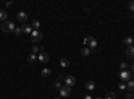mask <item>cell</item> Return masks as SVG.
Listing matches in <instances>:
<instances>
[{"label":"cell","mask_w":134,"mask_h":99,"mask_svg":"<svg viewBox=\"0 0 134 99\" xmlns=\"http://www.w3.org/2000/svg\"><path fill=\"white\" fill-rule=\"evenodd\" d=\"M119 79H121V80H124V82H129V80H131V72H130V70L121 71V72H119Z\"/></svg>","instance_id":"277c9868"},{"label":"cell","mask_w":134,"mask_h":99,"mask_svg":"<svg viewBox=\"0 0 134 99\" xmlns=\"http://www.w3.org/2000/svg\"><path fill=\"white\" fill-rule=\"evenodd\" d=\"M126 89H127L130 92H134V80H129V82H127Z\"/></svg>","instance_id":"2e32d148"},{"label":"cell","mask_w":134,"mask_h":99,"mask_svg":"<svg viewBox=\"0 0 134 99\" xmlns=\"http://www.w3.org/2000/svg\"><path fill=\"white\" fill-rule=\"evenodd\" d=\"M133 18H134V12H133Z\"/></svg>","instance_id":"836d02e7"},{"label":"cell","mask_w":134,"mask_h":99,"mask_svg":"<svg viewBox=\"0 0 134 99\" xmlns=\"http://www.w3.org/2000/svg\"><path fill=\"white\" fill-rule=\"evenodd\" d=\"M91 50L90 48H88V47H85L82 51H81V54H82V56H88V55H91Z\"/></svg>","instance_id":"5bb4252c"},{"label":"cell","mask_w":134,"mask_h":99,"mask_svg":"<svg viewBox=\"0 0 134 99\" xmlns=\"http://www.w3.org/2000/svg\"><path fill=\"white\" fill-rule=\"evenodd\" d=\"M75 82H76V79L74 78L72 75H67L66 78H64V83H66V86H67V87H70V89L75 84Z\"/></svg>","instance_id":"52a82bcc"},{"label":"cell","mask_w":134,"mask_h":99,"mask_svg":"<svg viewBox=\"0 0 134 99\" xmlns=\"http://www.w3.org/2000/svg\"><path fill=\"white\" fill-rule=\"evenodd\" d=\"M42 38H43V34L39 30H34L31 32V42L32 43H39L42 40Z\"/></svg>","instance_id":"7a4b0ae2"},{"label":"cell","mask_w":134,"mask_h":99,"mask_svg":"<svg viewBox=\"0 0 134 99\" xmlns=\"http://www.w3.org/2000/svg\"><path fill=\"white\" fill-rule=\"evenodd\" d=\"M127 7H129V9L131 11V12H134V2H133V0L127 3Z\"/></svg>","instance_id":"cb8c5ba5"},{"label":"cell","mask_w":134,"mask_h":99,"mask_svg":"<svg viewBox=\"0 0 134 99\" xmlns=\"http://www.w3.org/2000/svg\"><path fill=\"white\" fill-rule=\"evenodd\" d=\"M126 55H127L129 58H133L134 56V44L126 48Z\"/></svg>","instance_id":"7c38bea8"},{"label":"cell","mask_w":134,"mask_h":99,"mask_svg":"<svg viewBox=\"0 0 134 99\" xmlns=\"http://www.w3.org/2000/svg\"><path fill=\"white\" fill-rule=\"evenodd\" d=\"M85 44H87V46H88V48H90L91 51H97L98 42H97V39H95V38H93V36L86 38V39H85Z\"/></svg>","instance_id":"6da1fadb"},{"label":"cell","mask_w":134,"mask_h":99,"mask_svg":"<svg viewBox=\"0 0 134 99\" xmlns=\"http://www.w3.org/2000/svg\"><path fill=\"white\" fill-rule=\"evenodd\" d=\"M44 50H43V47H39V46H36V44H34L32 46V52L34 54H38V52H43Z\"/></svg>","instance_id":"e0dca14e"},{"label":"cell","mask_w":134,"mask_h":99,"mask_svg":"<svg viewBox=\"0 0 134 99\" xmlns=\"http://www.w3.org/2000/svg\"><path fill=\"white\" fill-rule=\"evenodd\" d=\"M36 59H38V56H36V54H34V52H32V54H30L28 56H27V60H28V63H34V62H35Z\"/></svg>","instance_id":"4fadbf2b"},{"label":"cell","mask_w":134,"mask_h":99,"mask_svg":"<svg viewBox=\"0 0 134 99\" xmlns=\"http://www.w3.org/2000/svg\"><path fill=\"white\" fill-rule=\"evenodd\" d=\"M5 19H7V12L0 9V21H5Z\"/></svg>","instance_id":"d6986e66"},{"label":"cell","mask_w":134,"mask_h":99,"mask_svg":"<svg viewBox=\"0 0 134 99\" xmlns=\"http://www.w3.org/2000/svg\"><path fill=\"white\" fill-rule=\"evenodd\" d=\"M21 31H23L24 34H31L34 30H32V26H30V24H23V26H21Z\"/></svg>","instance_id":"9c48e42d"},{"label":"cell","mask_w":134,"mask_h":99,"mask_svg":"<svg viewBox=\"0 0 134 99\" xmlns=\"http://www.w3.org/2000/svg\"><path fill=\"white\" fill-rule=\"evenodd\" d=\"M125 98H126V99H133V98H134V95H133V92H130V91H129V92H126Z\"/></svg>","instance_id":"484cf974"},{"label":"cell","mask_w":134,"mask_h":99,"mask_svg":"<svg viewBox=\"0 0 134 99\" xmlns=\"http://www.w3.org/2000/svg\"><path fill=\"white\" fill-rule=\"evenodd\" d=\"M54 99H60V98H54Z\"/></svg>","instance_id":"d6a6232c"},{"label":"cell","mask_w":134,"mask_h":99,"mask_svg":"<svg viewBox=\"0 0 134 99\" xmlns=\"http://www.w3.org/2000/svg\"><path fill=\"white\" fill-rule=\"evenodd\" d=\"M131 76H133V80H134V74H131Z\"/></svg>","instance_id":"1f68e13d"},{"label":"cell","mask_w":134,"mask_h":99,"mask_svg":"<svg viewBox=\"0 0 134 99\" xmlns=\"http://www.w3.org/2000/svg\"><path fill=\"white\" fill-rule=\"evenodd\" d=\"M51 75V70L50 68H43L42 70V76H44V78H47V76Z\"/></svg>","instance_id":"ac0fdd59"},{"label":"cell","mask_w":134,"mask_h":99,"mask_svg":"<svg viewBox=\"0 0 134 99\" xmlns=\"http://www.w3.org/2000/svg\"><path fill=\"white\" fill-rule=\"evenodd\" d=\"M85 99H93V96H91V95H86Z\"/></svg>","instance_id":"f1b7e54d"},{"label":"cell","mask_w":134,"mask_h":99,"mask_svg":"<svg viewBox=\"0 0 134 99\" xmlns=\"http://www.w3.org/2000/svg\"><path fill=\"white\" fill-rule=\"evenodd\" d=\"M127 67H129V64H127L126 62H122V63L119 64V68H121V71H125V70H127Z\"/></svg>","instance_id":"44dd1931"},{"label":"cell","mask_w":134,"mask_h":99,"mask_svg":"<svg viewBox=\"0 0 134 99\" xmlns=\"http://www.w3.org/2000/svg\"><path fill=\"white\" fill-rule=\"evenodd\" d=\"M130 72H131V74H134V63H133V64H130Z\"/></svg>","instance_id":"83f0119b"},{"label":"cell","mask_w":134,"mask_h":99,"mask_svg":"<svg viewBox=\"0 0 134 99\" xmlns=\"http://www.w3.org/2000/svg\"><path fill=\"white\" fill-rule=\"evenodd\" d=\"M118 89H119V90H126V84H125L124 82H121V83L118 84Z\"/></svg>","instance_id":"d4e9b609"},{"label":"cell","mask_w":134,"mask_h":99,"mask_svg":"<svg viewBox=\"0 0 134 99\" xmlns=\"http://www.w3.org/2000/svg\"><path fill=\"white\" fill-rule=\"evenodd\" d=\"M12 4H14L12 2H8V3H7V7H11V5H12Z\"/></svg>","instance_id":"f546056e"},{"label":"cell","mask_w":134,"mask_h":99,"mask_svg":"<svg viewBox=\"0 0 134 99\" xmlns=\"http://www.w3.org/2000/svg\"><path fill=\"white\" fill-rule=\"evenodd\" d=\"M15 24H14V21H4V23L2 24V30L3 32H14L15 31Z\"/></svg>","instance_id":"3957f363"},{"label":"cell","mask_w":134,"mask_h":99,"mask_svg":"<svg viewBox=\"0 0 134 99\" xmlns=\"http://www.w3.org/2000/svg\"><path fill=\"white\" fill-rule=\"evenodd\" d=\"M16 19H18L19 21H21L23 24H26L28 16H27V14L24 12V11H20V12H18V15H16Z\"/></svg>","instance_id":"ba28073f"},{"label":"cell","mask_w":134,"mask_h":99,"mask_svg":"<svg viewBox=\"0 0 134 99\" xmlns=\"http://www.w3.org/2000/svg\"><path fill=\"white\" fill-rule=\"evenodd\" d=\"M85 87H86V89H87L88 91H93V90L95 89V83H94L93 80H88V82L86 83V86H85Z\"/></svg>","instance_id":"8fae6325"},{"label":"cell","mask_w":134,"mask_h":99,"mask_svg":"<svg viewBox=\"0 0 134 99\" xmlns=\"http://www.w3.org/2000/svg\"><path fill=\"white\" fill-rule=\"evenodd\" d=\"M59 94H60V96H63V98H69V96L71 95V89L64 84V86H62L60 89H59Z\"/></svg>","instance_id":"5b68a950"},{"label":"cell","mask_w":134,"mask_h":99,"mask_svg":"<svg viewBox=\"0 0 134 99\" xmlns=\"http://www.w3.org/2000/svg\"><path fill=\"white\" fill-rule=\"evenodd\" d=\"M124 43L127 46V47H130V46H133L134 44V38H131V36H126L125 38V40H124Z\"/></svg>","instance_id":"30bf717a"},{"label":"cell","mask_w":134,"mask_h":99,"mask_svg":"<svg viewBox=\"0 0 134 99\" xmlns=\"http://www.w3.org/2000/svg\"><path fill=\"white\" fill-rule=\"evenodd\" d=\"M94 99H102V98H99V96H97V98H94Z\"/></svg>","instance_id":"4dcf8cb0"},{"label":"cell","mask_w":134,"mask_h":99,"mask_svg":"<svg viewBox=\"0 0 134 99\" xmlns=\"http://www.w3.org/2000/svg\"><path fill=\"white\" fill-rule=\"evenodd\" d=\"M32 28H35V30H39V27H40V21L39 20H32Z\"/></svg>","instance_id":"ffe728a7"},{"label":"cell","mask_w":134,"mask_h":99,"mask_svg":"<svg viewBox=\"0 0 134 99\" xmlns=\"http://www.w3.org/2000/svg\"><path fill=\"white\" fill-rule=\"evenodd\" d=\"M14 32H15V35H18V36H20L21 34H23V31H21V27H16Z\"/></svg>","instance_id":"603a6c76"},{"label":"cell","mask_w":134,"mask_h":99,"mask_svg":"<svg viewBox=\"0 0 134 99\" xmlns=\"http://www.w3.org/2000/svg\"><path fill=\"white\" fill-rule=\"evenodd\" d=\"M62 84H60V80H55V89H60Z\"/></svg>","instance_id":"4316f807"},{"label":"cell","mask_w":134,"mask_h":99,"mask_svg":"<svg viewBox=\"0 0 134 99\" xmlns=\"http://www.w3.org/2000/svg\"><path fill=\"white\" fill-rule=\"evenodd\" d=\"M105 99H115V94L114 92H107L105 95Z\"/></svg>","instance_id":"7402d4cb"},{"label":"cell","mask_w":134,"mask_h":99,"mask_svg":"<svg viewBox=\"0 0 134 99\" xmlns=\"http://www.w3.org/2000/svg\"><path fill=\"white\" fill-rule=\"evenodd\" d=\"M38 60L39 62H42V63H47L48 60H50V55L47 54V52H39L38 54Z\"/></svg>","instance_id":"8992f818"},{"label":"cell","mask_w":134,"mask_h":99,"mask_svg":"<svg viewBox=\"0 0 134 99\" xmlns=\"http://www.w3.org/2000/svg\"><path fill=\"white\" fill-rule=\"evenodd\" d=\"M59 64H60L62 67L64 68V67H69L70 62H69V59H66V58H62V59H60V62H59Z\"/></svg>","instance_id":"9a60e30c"}]
</instances>
